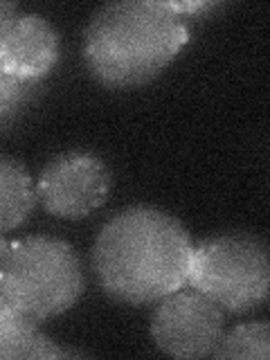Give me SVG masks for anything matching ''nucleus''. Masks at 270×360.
I'll use <instances>...</instances> for the list:
<instances>
[{
	"mask_svg": "<svg viewBox=\"0 0 270 360\" xmlns=\"http://www.w3.org/2000/svg\"><path fill=\"white\" fill-rule=\"evenodd\" d=\"M196 243L176 217L135 205L99 230L93 270L101 290L124 304H158L189 284Z\"/></svg>",
	"mask_w": 270,
	"mask_h": 360,
	"instance_id": "1",
	"label": "nucleus"
},
{
	"mask_svg": "<svg viewBox=\"0 0 270 360\" xmlns=\"http://www.w3.org/2000/svg\"><path fill=\"white\" fill-rule=\"evenodd\" d=\"M189 41L187 18L162 0H122L95 11L84 32V61L97 82L133 88L151 82Z\"/></svg>",
	"mask_w": 270,
	"mask_h": 360,
	"instance_id": "2",
	"label": "nucleus"
},
{
	"mask_svg": "<svg viewBox=\"0 0 270 360\" xmlns=\"http://www.w3.org/2000/svg\"><path fill=\"white\" fill-rule=\"evenodd\" d=\"M86 286L77 250L52 236L0 243V307L43 322L79 302Z\"/></svg>",
	"mask_w": 270,
	"mask_h": 360,
	"instance_id": "3",
	"label": "nucleus"
},
{
	"mask_svg": "<svg viewBox=\"0 0 270 360\" xmlns=\"http://www.w3.org/2000/svg\"><path fill=\"white\" fill-rule=\"evenodd\" d=\"M189 286L228 313H250L270 302V245L255 234L225 232L196 243Z\"/></svg>",
	"mask_w": 270,
	"mask_h": 360,
	"instance_id": "4",
	"label": "nucleus"
},
{
	"mask_svg": "<svg viewBox=\"0 0 270 360\" xmlns=\"http://www.w3.org/2000/svg\"><path fill=\"white\" fill-rule=\"evenodd\" d=\"M151 338L174 358L214 356L223 338V309L194 286L180 288L155 304Z\"/></svg>",
	"mask_w": 270,
	"mask_h": 360,
	"instance_id": "5",
	"label": "nucleus"
},
{
	"mask_svg": "<svg viewBox=\"0 0 270 360\" xmlns=\"http://www.w3.org/2000/svg\"><path fill=\"white\" fill-rule=\"evenodd\" d=\"M39 200L59 219H84L104 205L110 172L99 155L68 151L52 158L37 180Z\"/></svg>",
	"mask_w": 270,
	"mask_h": 360,
	"instance_id": "6",
	"label": "nucleus"
},
{
	"mask_svg": "<svg viewBox=\"0 0 270 360\" xmlns=\"http://www.w3.org/2000/svg\"><path fill=\"white\" fill-rule=\"evenodd\" d=\"M61 41L56 30L39 14L0 18V75L37 86L59 61Z\"/></svg>",
	"mask_w": 270,
	"mask_h": 360,
	"instance_id": "7",
	"label": "nucleus"
},
{
	"mask_svg": "<svg viewBox=\"0 0 270 360\" xmlns=\"http://www.w3.org/2000/svg\"><path fill=\"white\" fill-rule=\"evenodd\" d=\"M41 322L0 307V356L5 360H45L68 358L77 352L61 349L39 329Z\"/></svg>",
	"mask_w": 270,
	"mask_h": 360,
	"instance_id": "8",
	"label": "nucleus"
},
{
	"mask_svg": "<svg viewBox=\"0 0 270 360\" xmlns=\"http://www.w3.org/2000/svg\"><path fill=\"white\" fill-rule=\"evenodd\" d=\"M0 194H3V232H9L30 217L39 200V189L30 172L14 158L0 160Z\"/></svg>",
	"mask_w": 270,
	"mask_h": 360,
	"instance_id": "9",
	"label": "nucleus"
},
{
	"mask_svg": "<svg viewBox=\"0 0 270 360\" xmlns=\"http://www.w3.org/2000/svg\"><path fill=\"white\" fill-rule=\"evenodd\" d=\"M214 358H270V322H245L223 333Z\"/></svg>",
	"mask_w": 270,
	"mask_h": 360,
	"instance_id": "10",
	"label": "nucleus"
},
{
	"mask_svg": "<svg viewBox=\"0 0 270 360\" xmlns=\"http://www.w3.org/2000/svg\"><path fill=\"white\" fill-rule=\"evenodd\" d=\"M32 90H34V86H30V84H22L18 79L0 75V115H3L5 124L9 122L11 115H14V110L30 99Z\"/></svg>",
	"mask_w": 270,
	"mask_h": 360,
	"instance_id": "11",
	"label": "nucleus"
}]
</instances>
